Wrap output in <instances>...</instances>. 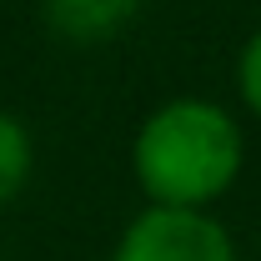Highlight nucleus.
Returning a JSON list of instances; mask_svg holds the SVG:
<instances>
[{
	"label": "nucleus",
	"mask_w": 261,
	"mask_h": 261,
	"mask_svg": "<svg viewBox=\"0 0 261 261\" xmlns=\"http://www.w3.org/2000/svg\"><path fill=\"white\" fill-rule=\"evenodd\" d=\"M241 126L226 106L206 96H176L156 106L130 141L136 186L151 206L171 211H206L221 201L241 176Z\"/></svg>",
	"instance_id": "f257e3e1"
},
{
	"label": "nucleus",
	"mask_w": 261,
	"mask_h": 261,
	"mask_svg": "<svg viewBox=\"0 0 261 261\" xmlns=\"http://www.w3.org/2000/svg\"><path fill=\"white\" fill-rule=\"evenodd\" d=\"M31 166H35L31 130L20 126L10 111H0V206H10L15 196L25 191V181H31Z\"/></svg>",
	"instance_id": "20e7f679"
},
{
	"label": "nucleus",
	"mask_w": 261,
	"mask_h": 261,
	"mask_svg": "<svg viewBox=\"0 0 261 261\" xmlns=\"http://www.w3.org/2000/svg\"><path fill=\"white\" fill-rule=\"evenodd\" d=\"M236 91L246 100V111L261 121V31L241 45V56H236Z\"/></svg>",
	"instance_id": "39448f33"
},
{
	"label": "nucleus",
	"mask_w": 261,
	"mask_h": 261,
	"mask_svg": "<svg viewBox=\"0 0 261 261\" xmlns=\"http://www.w3.org/2000/svg\"><path fill=\"white\" fill-rule=\"evenodd\" d=\"M40 10H45V25L61 40L96 45V40H106L126 25L141 10V0H40Z\"/></svg>",
	"instance_id": "7ed1b4c3"
},
{
	"label": "nucleus",
	"mask_w": 261,
	"mask_h": 261,
	"mask_svg": "<svg viewBox=\"0 0 261 261\" xmlns=\"http://www.w3.org/2000/svg\"><path fill=\"white\" fill-rule=\"evenodd\" d=\"M111 261H241L231 236L211 211L146 206L116 241Z\"/></svg>",
	"instance_id": "f03ea898"
}]
</instances>
